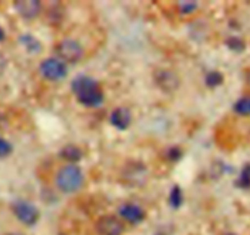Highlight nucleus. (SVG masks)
I'll use <instances>...</instances> for the list:
<instances>
[{
  "label": "nucleus",
  "mask_w": 250,
  "mask_h": 235,
  "mask_svg": "<svg viewBox=\"0 0 250 235\" xmlns=\"http://www.w3.org/2000/svg\"><path fill=\"white\" fill-rule=\"evenodd\" d=\"M6 66H8V60H6L5 55H4L3 53L0 52V76L3 75L4 73H5Z\"/></svg>",
  "instance_id": "4be33fe9"
},
{
  "label": "nucleus",
  "mask_w": 250,
  "mask_h": 235,
  "mask_svg": "<svg viewBox=\"0 0 250 235\" xmlns=\"http://www.w3.org/2000/svg\"><path fill=\"white\" fill-rule=\"evenodd\" d=\"M71 91L83 107L97 108L104 102V93L100 82L88 75H78L71 81Z\"/></svg>",
  "instance_id": "f257e3e1"
},
{
  "label": "nucleus",
  "mask_w": 250,
  "mask_h": 235,
  "mask_svg": "<svg viewBox=\"0 0 250 235\" xmlns=\"http://www.w3.org/2000/svg\"><path fill=\"white\" fill-rule=\"evenodd\" d=\"M226 44L233 52H243L245 48V43L242 38L239 37H229L226 40Z\"/></svg>",
  "instance_id": "a211bd4d"
},
{
  "label": "nucleus",
  "mask_w": 250,
  "mask_h": 235,
  "mask_svg": "<svg viewBox=\"0 0 250 235\" xmlns=\"http://www.w3.org/2000/svg\"><path fill=\"white\" fill-rule=\"evenodd\" d=\"M198 9V4L193 3V1H183V3L178 4V11L184 15H190V14L195 13Z\"/></svg>",
  "instance_id": "6ab92c4d"
},
{
  "label": "nucleus",
  "mask_w": 250,
  "mask_h": 235,
  "mask_svg": "<svg viewBox=\"0 0 250 235\" xmlns=\"http://www.w3.org/2000/svg\"><path fill=\"white\" fill-rule=\"evenodd\" d=\"M40 73L45 80L58 82L68 76V66L59 58H48L40 64Z\"/></svg>",
  "instance_id": "20e7f679"
},
{
  "label": "nucleus",
  "mask_w": 250,
  "mask_h": 235,
  "mask_svg": "<svg viewBox=\"0 0 250 235\" xmlns=\"http://www.w3.org/2000/svg\"><path fill=\"white\" fill-rule=\"evenodd\" d=\"M20 43L26 52L31 53V54H40L42 52V44L40 40L32 35H22L20 37Z\"/></svg>",
  "instance_id": "ddd939ff"
},
{
  "label": "nucleus",
  "mask_w": 250,
  "mask_h": 235,
  "mask_svg": "<svg viewBox=\"0 0 250 235\" xmlns=\"http://www.w3.org/2000/svg\"><path fill=\"white\" fill-rule=\"evenodd\" d=\"M233 110L239 115H250V96L239 98L233 105Z\"/></svg>",
  "instance_id": "2eb2a0df"
},
{
  "label": "nucleus",
  "mask_w": 250,
  "mask_h": 235,
  "mask_svg": "<svg viewBox=\"0 0 250 235\" xmlns=\"http://www.w3.org/2000/svg\"><path fill=\"white\" fill-rule=\"evenodd\" d=\"M237 185L243 189L250 188V164L244 165L237 180Z\"/></svg>",
  "instance_id": "f3484780"
},
{
  "label": "nucleus",
  "mask_w": 250,
  "mask_h": 235,
  "mask_svg": "<svg viewBox=\"0 0 250 235\" xmlns=\"http://www.w3.org/2000/svg\"><path fill=\"white\" fill-rule=\"evenodd\" d=\"M4 37H5V33H4L3 28L0 27V40H3V39H4Z\"/></svg>",
  "instance_id": "5701e85b"
},
{
  "label": "nucleus",
  "mask_w": 250,
  "mask_h": 235,
  "mask_svg": "<svg viewBox=\"0 0 250 235\" xmlns=\"http://www.w3.org/2000/svg\"><path fill=\"white\" fill-rule=\"evenodd\" d=\"M14 5L19 15L22 16L26 20H32L37 18L42 9L41 3L37 0H21V1H16Z\"/></svg>",
  "instance_id": "9b49d317"
},
{
  "label": "nucleus",
  "mask_w": 250,
  "mask_h": 235,
  "mask_svg": "<svg viewBox=\"0 0 250 235\" xmlns=\"http://www.w3.org/2000/svg\"><path fill=\"white\" fill-rule=\"evenodd\" d=\"M13 152V146L9 141H6L5 138L0 137V158L8 157L10 153Z\"/></svg>",
  "instance_id": "412c9836"
},
{
  "label": "nucleus",
  "mask_w": 250,
  "mask_h": 235,
  "mask_svg": "<svg viewBox=\"0 0 250 235\" xmlns=\"http://www.w3.org/2000/svg\"><path fill=\"white\" fill-rule=\"evenodd\" d=\"M119 215L122 217V219L130 223V224H139L146 217L145 211L143 210V207L134 202H125L120 205Z\"/></svg>",
  "instance_id": "1a4fd4ad"
},
{
  "label": "nucleus",
  "mask_w": 250,
  "mask_h": 235,
  "mask_svg": "<svg viewBox=\"0 0 250 235\" xmlns=\"http://www.w3.org/2000/svg\"><path fill=\"white\" fill-rule=\"evenodd\" d=\"M168 201H169L170 207L174 208V210H177V208H179L183 205V202H184V194H183L182 189L179 186L173 185V188L170 189Z\"/></svg>",
  "instance_id": "4468645a"
},
{
  "label": "nucleus",
  "mask_w": 250,
  "mask_h": 235,
  "mask_svg": "<svg viewBox=\"0 0 250 235\" xmlns=\"http://www.w3.org/2000/svg\"><path fill=\"white\" fill-rule=\"evenodd\" d=\"M223 82V75L220 71H210V73L206 74L205 76V83L208 87L210 88H216Z\"/></svg>",
  "instance_id": "dca6fc26"
},
{
  "label": "nucleus",
  "mask_w": 250,
  "mask_h": 235,
  "mask_svg": "<svg viewBox=\"0 0 250 235\" xmlns=\"http://www.w3.org/2000/svg\"><path fill=\"white\" fill-rule=\"evenodd\" d=\"M55 53L65 64H76L85 54L83 44L74 38H64L55 45Z\"/></svg>",
  "instance_id": "7ed1b4c3"
},
{
  "label": "nucleus",
  "mask_w": 250,
  "mask_h": 235,
  "mask_svg": "<svg viewBox=\"0 0 250 235\" xmlns=\"http://www.w3.org/2000/svg\"><path fill=\"white\" fill-rule=\"evenodd\" d=\"M59 156L62 159H65L70 163L79 162L83 157V152L76 145H66L60 150Z\"/></svg>",
  "instance_id": "f8f14e48"
},
{
  "label": "nucleus",
  "mask_w": 250,
  "mask_h": 235,
  "mask_svg": "<svg viewBox=\"0 0 250 235\" xmlns=\"http://www.w3.org/2000/svg\"><path fill=\"white\" fill-rule=\"evenodd\" d=\"M153 81L166 93H172L180 87L179 75L170 69H157L153 73Z\"/></svg>",
  "instance_id": "423d86ee"
},
{
  "label": "nucleus",
  "mask_w": 250,
  "mask_h": 235,
  "mask_svg": "<svg viewBox=\"0 0 250 235\" xmlns=\"http://www.w3.org/2000/svg\"><path fill=\"white\" fill-rule=\"evenodd\" d=\"M183 156V151L182 148L178 147V146H172V147H169L167 150V152H166V157H167V159L172 160V162H177V160H179L180 158H182Z\"/></svg>",
  "instance_id": "aec40b11"
},
{
  "label": "nucleus",
  "mask_w": 250,
  "mask_h": 235,
  "mask_svg": "<svg viewBox=\"0 0 250 235\" xmlns=\"http://www.w3.org/2000/svg\"><path fill=\"white\" fill-rule=\"evenodd\" d=\"M13 212L15 217L25 225L32 227L40 219V211L33 203L25 200L16 201L13 205Z\"/></svg>",
  "instance_id": "39448f33"
},
{
  "label": "nucleus",
  "mask_w": 250,
  "mask_h": 235,
  "mask_svg": "<svg viewBox=\"0 0 250 235\" xmlns=\"http://www.w3.org/2000/svg\"><path fill=\"white\" fill-rule=\"evenodd\" d=\"M109 121L112 124L113 128H115L117 130L124 131L126 129H129V126L131 125V121H133V114H131L130 110L125 107H118L110 113Z\"/></svg>",
  "instance_id": "9d476101"
},
{
  "label": "nucleus",
  "mask_w": 250,
  "mask_h": 235,
  "mask_svg": "<svg viewBox=\"0 0 250 235\" xmlns=\"http://www.w3.org/2000/svg\"><path fill=\"white\" fill-rule=\"evenodd\" d=\"M96 232L98 235H123L124 224L114 215H103L96 222Z\"/></svg>",
  "instance_id": "0eeeda50"
},
{
  "label": "nucleus",
  "mask_w": 250,
  "mask_h": 235,
  "mask_svg": "<svg viewBox=\"0 0 250 235\" xmlns=\"http://www.w3.org/2000/svg\"><path fill=\"white\" fill-rule=\"evenodd\" d=\"M227 235H234V234H227Z\"/></svg>",
  "instance_id": "b1692460"
},
{
  "label": "nucleus",
  "mask_w": 250,
  "mask_h": 235,
  "mask_svg": "<svg viewBox=\"0 0 250 235\" xmlns=\"http://www.w3.org/2000/svg\"><path fill=\"white\" fill-rule=\"evenodd\" d=\"M85 181V175L80 167L66 164L60 168L55 174L54 183L58 190L64 194H73L80 190Z\"/></svg>",
  "instance_id": "f03ea898"
},
{
  "label": "nucleus",
  "mask_w": 250,
  "mask_h": 235,
  "mask_svg": "<svg viewBox=\"0 0 250 235\" xmlns=\"http://www.w3.org/2000/svg\"><path fill=\"white\" fill-rule=\"evenodd\" d=\"M125 181L133 186H141L146 181V168L139 162H133L124 168L123 172Z\"/></svg>",
  "instance_id": "6e6552de"
}]
</instances>
